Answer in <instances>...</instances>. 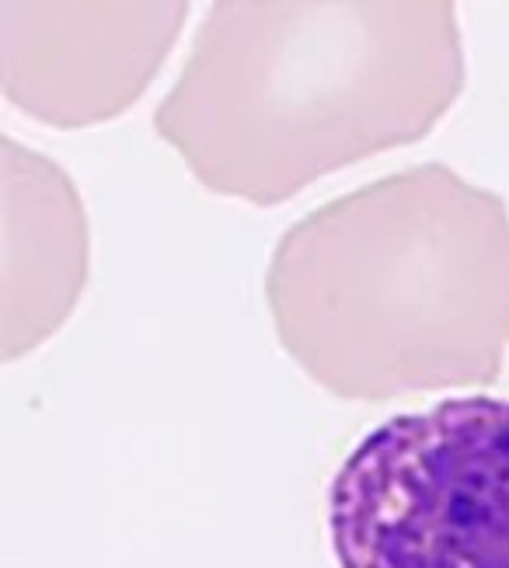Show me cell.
<instances>
[{
    "label": "cell",
    "instance_id": "6da1fadb",
    "mask_svg": "<svg viewBox=\"0 0 509 568\" xmlns=\"http://www.w3.org/2000/svg\"><path fill=\"white\" fill-rule=\"evenodd\" d=\"M338 568H509V398L391 415L328 485Z\"/></svg>",
    "mask_w": 509,
    "mask_h": 568
}]
</instances>
